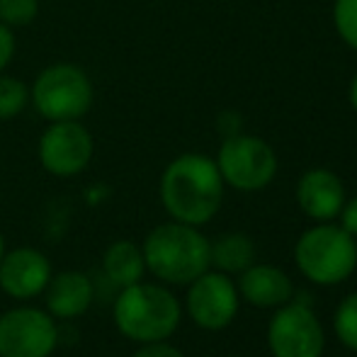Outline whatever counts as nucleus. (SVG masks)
<instances>
[{
	"mask_svg": "<svg viewBox=\"0 0 357 357\" xmlns=\"http://www.w3.org/2000/svg\"><path fill=\"white\" fill-rule=\"evenodd\" d=\"M132 357H185V355L175 345L165 343V340H155V343H142Z\"/></svg>",
	"mask_w": 357,
	"mask_h": 357,
	"instance_id": "nucleus-22",
	"label": "nucleus"
},
{
	"mask_svg": "<svg viewBox=\"0 0 357 357\" xmlns=\"http://www.w3.org/2000/svg\"><path fill=\"white\" fill-rule=\"evenodd\" d=\"M296 202L301 212L316 221H328L345 204V188L335 173L326 168L309 170L296 185Z\"/></svg>",
	"mask_w": 357,
	"mask_h": 357,
	"instance_id": "nucleus-12",
	"label": "nucleus"
},
{
	"mask_svg": "<svg viewBox=\"0 0 357 357\" xmlns=\"http://www.w3.org/2000/svg\"><path fill=\"white\" fill-rule=\"evenodd\" d=\"M117 331L134 343L168 340L178 331L183 306L178 296L160 284L137 282L122 287L112 304Z\"/></svg>",
	"mask_w": 357,
	"mask_h": 357,
	"instance_id": "nucleus-3",
	"label": "nucleus"
},
{
	"mask_svg": "<svg viewBox=\"0 0 357 357\" xmlns=\"http://www.w3.org/2000/svg\"><path fill=\"white\" fill-rule=\"evenodd\" d=\"M15 49H17V44H15V32L8 24L0 22V73L13 63Z\"/></svg>",
	"mask_w": 357,
	"mask_h": 357,
	"instance_id": "nucleus-21",
	"label": "nucleus"
},
{
	"mask_svg": "<svg viewBox=\"0 0 357 357\" xmlns=\"http://www.w3.org/2000/svg\"><path fill=\"white\" fill-rule=\"evenodd\" d=\"M294 263L309 282L340 284L357 268V243L343 226L321 224L304 231L294 245Z\"/></svg>",
	"mask_w": 357,
	"mask_h": 357,
	"instance_id": "nucleus-4",
	"label": "nucleus"
},
{
	"mask_svg": "<svg viewBox=\"0 0 357 357\" xmlns=\"http://www.w3.org/2000/svg\"><path fill=\"white\" fill-rule=\"evenodd\" d=\"M216 168L226 185L241 190V192H255L270 185L278 170V158L273 149L255 137H236L224 139L216 155Z\"/></svg>",
	"mask_w": 357,
	"mask_h": 357,
	"instance_id": "nucleus-7",
	"label": "nucleus"
},
{
	"mask_svg": "<svg viewBox=\"0 0 357 357\" xmlns=\"http://www.w3.org/2000/svg\"><path fill=\"white\" fill-rule=\"evenodd\" d=\"M52 280V263L32 245L5 250L0 260V289L13 299H34Z\"/></svg>",
	"mask_w": 357,
	"mask_h": 357,
	"instance_id": "nucleus-11",
	"label": "nucleus"
},
{
	"mask_svg": "<svg viewBox=\"0 0 357 357\" xmlns=\"http://www.w3.org/2000/svg\"><path fill=\"white\" fill-rule=\"evenodd\" d=\"M209 260L219 273H243L255 260V245L245 234H224L209 243Z\"/></svg>",
	"mask_w": 357,
	"mask_h": 357,
	"instance_id": "nucleus-16",
	"label": "nucleus"
},
{
	"mask_svg": "<svg viewBox=\"0 0 357 357\" xmlns=\"http://www.w3.org/2000/svg\"><path fill=\"white\" fill-rule=\"evenodd\" d=\"M224 199V178L216 160L202 153H183L160 175V202L173 221L202 226L214 219Z\"/></svg>",
	"mask_w": 357,
	"mask_h": 357,
	"instance_id": "nucleus-1",
	"label": "nucleus"
},
{
	"mask_svg": "<svg viewBox=\"0 0 357 357\" xmlns=\"http://www.w3.org/2000/svg\"><path fill=\"white\" fill-rule=\"evenodd\" d=\"M144 263L165 284H190L212 268L209 241L197 226L168 221L149 231L142 243Z\"/></svg>",
	"mask_w": 357,
	"mask_h": 357,
	"instance_id": "nucleus-2",
	"label": "nucleus"
},
{
	"mask_svg": "<svg viewBox=\"0 0 357 357\" xmlns=\"http://www.w3.org/2000/svg\"><path fill=\"white\" fill-rule=\"evenodd\" d=\"M3 255H5V238H3V234H0V260H3Z\"/></svg>",
	"mask_w": 357,
	"mask_h": 357,
	"instance_id": "nucleus-25",
	"label": "nucleus"
},
{
	"mask_svg": "<svg viewBox=\"0 0 357 357\" xmlns=\"http://www.w3.org/2000/svg\"><path fill=\"white\" fill-rule=\"evenodd\" d=\"M29 105V88L20 78L0 73V122H10Z\"/></svg>",
	"mask_w": 357,
	"mask_h": 357,
	"instance_id": "nucleus-17",
	"label": "nucleus"
},
{
	"mask_svg": "<svg viewBox=\"0 0 357 357\" xmlns=\"http://www.w3.org/2000/svg\"><path fill=\"white\" fill-rule=\"evenodd\" d=\"M59 324L37 306H15L0 314V357H52Z\"/></svg>",
	"mask_w": 357,
	"mask_h": 357,
	"instance_id": "nucleus-6",
	"label": "nucleus"
},
{
	"mask_svg": "<svg viewBox=\"0 0 357 357\" xmlns=\"http://www.w3.org/2000/svg\"><path fill=\"white\" fill-rule=\"evenodd\" d=\"M340 219H343V229L348 231L350 236H355L357 238V197H353L350 202L343 204V209H340Z\"/></svg>",
	"mask_w": 357,
	"mask_h": 357,
	"instance_id": "nucleus-23",
	"label": "nucleus"
},
{
	"mask_svg": "<svg viewBox=\"0 0 357 357\" xmlns=\"http://www.w3.org/2000/svg\"><path fill=\"white\" fill-rule=\"evenodd\" d=\"M39 15V0H0V22L10 29L29 27Z\"/></svg>",
	"mask_w": 357,
	"mask_h": 357,
	"instance_id": "nucleus-19",
	"label": "nucleus"
},
{
	"mask_svg": "<svg viewBox=\"0 0 357 357\" xmlns=\"http://www.w3.org/2000/svg\"><path fill=\"white\" fill-rule=\"evenodd\" d=\"M350 102H353V107L357 109V78L353 80V88H350Z\"/></svg>",
	"mask_w": 357,
	"mask_h": 357,
	"instance_id": "nucleus-24",
	"label": "nucleus"
},
{
	"mask_svg": "<svg viewBox=\"0 0 357 357\" xmlns=\"http://www.w3.org/2000/svg\"><path fill=\"white\" fill-rule=\"evenodd\" d=\"M102 273H105V280H107L114 289L142 282V278L146 273L142 245H137L134 241H127V238H119V241H114V243H109L102 255Z\"/></svg>",
	"mask_w": 357,
	"mask_h": 357,
	"instance_id": "nucleus-15",
	"label": "nucleus"
},
{
	"mask_svg": "<svg viewBox=\"0 0 357 357\" xmlns=\"http://www.w3.org/2000/svg\"><path fill=\"white\" fill-rule=\"evenodd\" d=\"M238 287L219 270H207L188 287V314L199 328L224 331L238 314Z\"/></svg>",
	"mask_w": 357,
	"mask_h": 357,
	"instance_id": "nucleus-10",
	"label": "nucleus"
},
{
	"mask_svg": "<svg viewBox=\"0 0 357 357\" xmlns=\"http://www.w3.org/2000/svg\"><path fill=\"white\" fill-rule=\"evenodd\" d=\"M95 88L80 66L59 61L47 66L29 88V102L47 122H68L90 112Z\"/></svg>",
	"mask_w": 357,
	"mask_h": 357,
	"instance_id": "nucleus-5",
	"label": "nucleus"
},
{
	"mask_svg": "<svg viewBox=\"0 0 357 357\" xmlns=\"http://www.w3.org/2000/svg\"><path fill=\"white\" fill-rule=\"evenodd\" d=\"M268 345L273 357H321L326 348L324 326L311 306L287 301L270 319Z\"/></svg>",
	"mask_w": 357,
	"mask_h": 357,
	"instance_id": "nucleus-8",
	"label": "nucleus"
},
{
	"mask_svg": "<svg viewBox=\"0 0 357 357\" xmlns=\"http://www.w3.org/2000/svg\"><path fill=\"white\" fill-rule=\"evenodd\" d=\"M236 287L238 294L255 309H278L291 301L294 294L291 280L275 265H248Z\"/></svg>",
	"mask_w": 357,
	"mask_h": 357,
	"instance_id": "nucleus-14",
	"label": "nucleus"
},
{
	"mask_svg": "<svg viewBox=\"0 0 357 357\" xmlns=\"http://www.w3.org/2000/svg\"><path fill=\"white\" fill-rule=\"evenodd\" d=\"M335 27L340 37L357 49V0H338L335 3Z\"/></svg>",
	"mask_w": 357,
	"mask_h": 357,
	"instance_id": "nucleus-20",
	"label": "nucleus"
},
{
	"mask_svg": "<svg viewBox=\"0 0 357 357\" xmlns=\"http://www.w3.org/2000/svg\"><path fill=\"white\" fill-rule=\"evenodd\" d=\"M95 153L93 134L80 119L49 122L39 137L37 155L42 168L54 178H75L90 165Z\"/></svg>",
	"mask_w": 357,
	"mask_h": 357,
	"instance_id": "nucleus-9",
	"label": "nucleus"
},
{
	"mask_svg": "<svg viewBox=\"0 0 357 357\" xmlns=\"http://www.w3.org/2000/svg\"><path fill=\"white\" fill-rule=\"evenodd\" d=\"M333 328L345 348L357 350V291L348 294L338 304L333 316Z\"/></svg>",
	"mask_w": 357,
	"mask_h": 357,
	"instance_id": "nucleus-18",
	"label": "nucleus"
},
{
	"mask_svg": "<svg viewBox=\"0 0 357 357\" xmlns=\"http://www.w3.org/2000/svg\"><path fill=\"white\" fill-rule=\"evenodd\" d=\"M44 294H47V311L54 319H78L93 306L95 282L85 273L63 270L59 275H52Z\"/></svg>",
	"mask_w": 357,
	"mask_h": 357,
	"instance_id": "nucleus-13",
	"label": "nucleus"
}]
</instances>
